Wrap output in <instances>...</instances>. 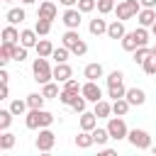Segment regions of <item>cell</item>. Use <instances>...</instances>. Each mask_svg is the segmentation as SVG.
<instances>
[{"label":"cell","mask_w":156,"mask_h":156,"mask_svg":"<svg viewBox=\"0 0 156 156\" xmlns=\"http://www.w3.org/2000/svg\"><path fill=\"white\" fill-rule=\"evenodd\" d=\"M93 139H95V144H98V146H105L112 136H110L107 127H95V129H93Z\"/></svg>","instance_id":"26"},{"label":"cell","mask_w":156,"mask_h":156,"mask_svg":"<svg viewBox=\"0 0 156 156\" xmlns=\"http://www.w3.org/2000/svg\"><path fill=\"white\" fill-rule=\"evenodd\" d=\"M41 93H44V98H46V100L58 98V95H61V90H58V80H56V83H54V80L44 83V85H41Z\"/></svg>","instance_id":"27"},{"label":"cell","mask_w":156,"mask_h":156,"mask_svg":"<svg viewBox=\"0 0 156 156\" xmlns=\"http://www.w3.org/2000/svg\"><path fill=\"white\" fill-rule=\"evenodd\" d=\"M93 112H95L100 119H107V117L112 115V102H107V100L102 98V100H98V102H95V110H93Z\"/></svg>","instance_id":"20"},{"label":"cell","mask_w":156,"mask_h":156,"mask_svg":"<svg viewBox=\"0 0 156 156\" xmlns=\"http://www.w3.org/2000/svg\"><path fill=\"white\" fill-rule=\"evenodd\" d=\"M37 17H41V20H49V22H54V20L58 17V10H56V5H54L51 0H44V2H39Z\"/></svg>","instance_id":"9"},{"label":"cell","mask_w":156,"mask_h":156,"mask_svg":"<svg viewBox=\"0 0 156 156\" xmlns=\"http://www.w3.org/2000/svg\"><path fill=\"white\" fill-rule=\"evenodd\" d=\"M58 2H61L63 7H76V5H78V0H58Z\"/></svg>","instance_id":"46"},{"label":"cell","mask_w":156,"mask_h":156,"mask_svg":"<svg viewBox=\"0 0 156 156\" xmlns=\"http://www.w3.org/2000/svg\"><path fill=\"white\" fill-rule=\"evenodd\" d=\"M149 29H151V34H154V37H156V22H154V24H151V27H149Z\"/></svg>","instance_id":"50"},{"label":"cell","mask_w":156,"mask_h":156,"mask_svg":"<svg viewBox=\"0 0 156 156\" xmlns=\"http://www.w3.org/2000/svg\"><path fill=\"white\" fill-rule=\"evenodd\" d=\"M15 141H17V139H15V134H12V132H7V129H5V132L0 134V149H2V151H10V149L15 146Z\"/></svg>","instance_id":"34"},{"label":"cell","mask_w":156,"mask_h":156,"mask_svg":"<svg viewBox=\"0 0 156 156\" xmlns=\"http://www.w3.org/2000/svg\"><path fill=\"white\" fill-rule=\"evenodd\" d=\"M54 144H56V134H54L49 127H41V129H39V136L34 139V146H37V151H41V154H49V151L54 149Z\"/></svg>","instance_id":"6"},{"label":"cell","mask_w":156,"mask_h":156,"mask_svg":"<svg viewBox=\"0 0 156 156\" xmlns=\"http://www.w3.org/2000/svg\"><path fill=\"white\" fill-rule=\"evenodd\" d=\"M132 54H134V58H132V61H134V63H139V66H141V63H144V61H146V58H149V56H151V54H154V49H151V46H149V44H146V46H139V49H134V51H132Z\"/></svg>","instance_id":"24"},{"label":"cell","mask_w":156,"mask_h":156,"mask_svg":"<svg viewBox=\"0 0 156 156\" xmlns=\"http://www.w3.org/2000/svg\"><path fill=\"white\" fill-rule=\"evenodd\" d=\"M44 102H46L44 93H29V95H27V105H29V110H39V107H44Z\"/></svg>","instance_id":"28"},{"label":"cell","mask_w":156,"mask_h":156,"mask_svg":"<svg viewBox=\"0 0 156 156\" xmlns=\"http://www.w3.org/2000/svg\"><path fill=\"white\" fill-rule=\"evenodd\" d=\"M151 151H154V154H156V141H154V144H151Z\"/></svg>","instance_id":"51"},{"label":"cell","mask_w":156,"mask_h":156,"mask_svg":"<svg viewBox=\"0 0 156 156\" xmlns=\"http://www.w3.org/2000/svg\"><path fill=\"white\" fill-rule=\"evenodd\" d=\"M61 44H63V46H68L73 56H85V54H88V44L80 39L78 29H66V32H63V37H61Z\"/></svg>","instance_id":"1"},{"label":"cell","mask_w":156,"mask_h":156,"mask_svg":"<svg viewBox=\"0 0 156 156\" xmlns=\"http://www.w3.org/2000/svg\"><path fill=\"white\" fill-rule=\"evenodd\" d=\"M129 100L127 98H119V100H112V115H119V117H124L127 112H129Z\"/></svg>","instance_id":"25"},{"label":"cell","mask_w":156,"mask_h":156,"mask_svg":"<svg viewBox=\"0 0 156 156\" xmlns=\"http://www.w3.org/2000/svg\"><path fill=\"white\" fill-rule=\"evenodd\" d=\"M20 2H22V5H34L37 0H20Z\"/></svg>","instance_id":"49"},{"label":"cell","mask_w":156,"mask_h":156,"mask_svg":"<svg viewBox=\"0 0 156 156\" xmlns=\"http://www.w3.org/2000/svg\"><path fill=\"white\" fill-rule=\"evenodd\" d=\"M34 29H37V34H39V37H46V34L51 32V22H49V20H41V17H37V24H34Z\"/></svg>","instance_id":"37"},{"label":"cell","mask_w":156,"mask_h":156,"mask_svg":"<svg viewBox=\"0 0 156 156\" xmlns=\"http://www.w3.org/2000/svg\"><path fill=\"white\" fill-rule=\"evenodd\" d=\"M88 29H90V34H93V37H100V34H107V22H105L102 17H95V20H90V24H88Z\"/></svg>","instance_id":"19"},{"label":"cell","mask_w":156,"mask_h":156,"mask_svg":"<svg viewBox=\"0 0 156 156\" xmlns=\"http://www.w3.org/2000/svg\"><path fill=\"white\" fill-rule=\"evenodd\" d=\"M71 107H73V112H78V115H80V112H85V107H88V100L83 98V93L76 98V102H73Z\"/></svg>","instance_id":"43"},{"label":"cell","mask_w":156,"mask_h":156,"mask_svg":"<svg viewBox=\"0 0 156 156\" xmlns=\"http://www.w3.org/2000/svg\"><path fill=\"white\" fill-rule=\"evenodd\" d=\"M141 68H144V73H146V76H156V56L151 54V56L141 63Z\"/></svg>","instance_id":"38"},{"label":"cell","mask_w":156,"mask_h":156,"mask_svg":"<svg viewBox=\"0 0 156 156\" xmlns=\"http://www.w3.org/2000/svg\"><path fill=\"white\" fill-rule=\"evenodd\" d=\"M2 41H7V44H17V41H20V32H17L15 24L2 27Z\"/></svg>","instance_id":"23"},{"label":"cell","mask_w":156,"mask_h":156,"mask_svg":"<svg viewBox=\"0 0 156 156\" xmlns=\"http://www.w3.org/2000/svg\"><path fill=\"white\" fill-rule=\"evenodd\" d=\"M80 88H83V85H80L76 78H68V80L63 83V90H76V93H80Z\"/></svg>","instance_id":"44"},{"label":"cell","mask_w":156,"mask_h":156,"mask_svg":"<svg viewBox=\"0 0 156 156\" xmlns=\"http://www.w3.org/2000/svg\"><path fill=\"white\" fill-rule=\"evenodd\" d=\"M98 119H100V117H98L95 112H88V110H85V112H80V117H78L80 129H85V132H93V129L98 127Z\"/></svg>","instance_id":"11"},{"label":"cell","mask_w":156,"mask_h":156,"mask_svg":"<svg viewBox=\"0 0 156 156\" xmlns=\"http://www.w3.org/2000/svg\"><path fill=\"white\" fill-rule=\"evenodd\" d=\"M141 7H156V0H139Z\"/></svg>","instance_id":"47"},{"label":"cell","mask_w":156,"mask_h":156,"mask_svg":"<svg viewBox=\"0 0 156 156\" xmlns=\"http://www.w3.org/2000/svg\"><path fill=\"white\" fill-rule=\"evenodd\" d=\"M95 144V139H93V132H85V129H80V134L76 136V146L78 149H90Z\"/></svg>","instance_id":"22"},{"label":"cell","mask_w":156,"mask_h":156,"mask_svg":"<svg viewBox=\"0 0 156 156\" xmlns=\"http://www.w3.org/2000/svg\"><path fill=\"white\" fill-rule=\"evenodd\" d=\"M127 141L134 146V149H139V151H146V149H151V134L146 132V129H129V134H127Z\"/></svg>","instance_id":"3"},{"label":"cell","mask_w":156,"mask_h":156,"mask_svg":"<svg viewBox=\"0 0 156 156\" xmlns=\"http://www.w3.org/2000/svg\"><path fill=\"white\" fill-rule=\"evenodd\" d=\"M34 49H37V56H46V58H51V54H54V49H56V46H54L49 39H39Z\"/></svg>","instance_id":"21"},{"label":"cell","mask_w":156,"mask_h":156,"mask_svg":"<svg viewBox=\"0 0 156 156\" xmlns=\"http://www.w3.org/2000/svg\"><path fill=\"white\" fill-rule=\"evenodd\" d=\"M107 132H110V136H112L115 141H119V139H127L129 129H127V122H124V117H119V115H115V117H107Z\"/></svg>","instance_id":"5"},{"label":"cell","mask_w":156,"mask_h":156,"mask_svg":"<svg viewBox=\"0 0 156 156\" xmlns=\"http://www.w3.org/2000/svg\"><path fill=\"white\" fill-rule=\"evenodd\" d=\"M78 95H80V93H76V90H63V88H61L58 102H63V105H68V107H71V105L76 102V98H78Z\"/></svg>","instance_id":"35"},{"label":"cell","mask_w":156,"mask_h":156,"mask_svg":"<svg viewBox=\"0 0 156 156\" xmlns=\"http://www.w3.org/2000/svg\"><path fill=\"white\" fill-rule=\"evenodd\" d=\"M10 110H12V115H15V117H22V115L29 110V105H27V98H24V100L15 98V100L10 102Z\"/></svg>","instance_id":"29"},{"label":"cell","mask_w":156,"mask_h":156,"mask_svg":"<svg viewBox=\"0 0 156 156\" xmlns=\"http://www.w3.org/2000/svg\"><path fill=\"white\" fill-rule=\"evenodd\" d=\"M24 127H27V129H41V107H39V110H27Z\"/></svg>","instance_id":"13"},{"label":"cell","mask_w":156,"mask_h":156,"mask_svg":"<svg viewBox=\"0 0 156 156\" xmlns=\"http://www.w3.org/2000/svg\"><path fill=\"white\" fill-rule=\"evenodd\" d=\"M102 63H98V61H93V63H88L85 68H83V76L88 78V80H98V78H102Z\"/></svg>","instance_id":"17"},{"label":"cell","mask_w":156,"mask_h":156,"mask_svg":"<svg viewBox=\"0 0 156 156\" xmlns=\"http://www.w3.org/2000/svg\"><path fill=\"white\" fill-rule=\"evenodd\" d=\"M24 17H27V12H24L22 7H10V10H7V15H5L7 24H22V22H24Z\"/></svg>","instance_id":"18"},{"label":"cell","mask_w":156,"mask_h":156,"mask_svg":"<svg viewBox=\"0 0 156 156\" xmlns=\"http://www.w3.org/2000/svg\"><path fill=\"white\" fill-rule=\"evenodd\" d=\"M32 73H34V80H37L39 85L54 80V68L49 66V58H46V56H37V58H34V63H32Z\"/></svg>","instance_id":"2"},{"label":"cell","mask_w":156,"mask_h":156,"mask_svg":"<svg viewBox=\"0 0 156 156\" xmlns=\"http://www.w3.org/2000/svg\"><path fill=\"white\" fill-rule=\"evenodd\" d=\"M115 10V0H98V12L100 15H110Z\"/></svg>","instance_id":"40"},{"label":"cell","mask_w":156,"mask_h":156,"mask_svg":"<svg viewBox=\"0 0 156 156\" xmlns=\"http://www.w3.org/2000/svg\"><path fill=\"white\" fill-rule=\"evenodd\" d=\"M12 110L7 107V110H0V132H5V129H10V124H12Z\"/></svg>","instance_id":"36"},{"label":"cell","mask_w":156,"mask_h":156,"mask_svg":"<svg viewBox=\"0 0 156 156\" xmlns=\"http://www.w3.org/2000/svg\"><path fill=\"white\" fill-rule=\"evenodd\" d=\"M124 98L129 100V105H132V107H134V105L139 107V105H144V102H146V93H144L141 88H127V95H124Z\"/></svg>","instance_id":"12"},{"label":"cell","mask_w":156,"mask_h":156,"mask_svg":"<svg viewBox=\"0 0 156 156\" xmlns=\"http://www.w3.org/2000/svg\"><path fill=\"white\" fill-rule=\"evenodd\" d=\"M76 7L85 15V12H93V10L98 7V0H78V5H76Z\"/></svg>","instance_id":"41"},{"label":"cell","mask_w":156,"mask_h":156,"mask_svg":"<svg viewBox=\"0 0 156 156\" xmlns=\"http://www.w3.org/2000/svg\"><path fill=\"white\" fill-rule=\"evenodd\" d=\"M151 49H154V56H156V44H154V46H151Z\"/></svg>","instance_id":"52"},{"label":"cell","mask_w":156,"mask_h":156,"mask_svg":"<svg viewBox=\"0 0 156 156\" xmlns=\"http://www.w3.org/2000/svg\"><path fill=\"white\" fill-rule=\"evenodd\" d=\"M12 49H15V44L2 41V46H0V66H7L12 61Z\"/></svg>","instance_id":"31"},{"label":"cell","mask_w":156,"mask_h":156,"mask_svg":"<svg viewBox=\"0 0 156 156\" xmlns=\"http://www.w3.org/2000/svg\"><path fill=\"white\" fill-rule=\"evenodd\" d=\"M2 2H15V0H2Z\"/></svg>","instance_id":"53"},{"label":"cell","mask_w":156,"mask_h":156,"mask_svg":"<svg viewBox=\"0 0 156 156\" xmlns=\"http://www.w3.org/2000/svg\"><path fill=\"white\" fill-rule=\"evenodd\" d=\"M80 17H83V12L78 7H66V12L61 15V22L66 24V29H78L80 27Z\"/></svg>","instance_id":"8"},{"label":"cell","mask_w":156,"mask_h":156,"mask_svg":"<svg viewBox=\"0 0 156 156\" xmlns=\"http://www.w3.org/2000/svg\"><path fill=\"white\" fill-rule=\"evenodd\" d=\"M136 20H139L141 27H151L156 22V7H141L139 15H136Z\"/></svg>","instance_id":"14"},{"label":"cell","mask_w":156,"mask_h":156,"mask_svg":"<svg viewBox=\"0 0 156 156\" xmlns=\"http://www.w3.org/2000/svg\"><path fill=\"white\" fill-rule=\"evenodd\" d=\"M105 80H107V85H117V83H122V80H124V73L117 68V71L107 73V78H105Z\"/></svg>","instance_id":"42"},{"label":"cell","mask_w":156,"mask_h":156,"mask_svg":"<svg viewBox=\"0 0 156 156\" xmlns=\"http://www.w3.org/2000/svg\"><path fill=\"white\" fill-rule=\"evenodd\" d=\"M124 95H127V88H124V83L107 85V98H110V100H119V98H124Z\"/></svg>","instance_id":"32"},{"label":"cell","mask_w":156,"mask_h":156,"mask_svg":"<svg viewBox=\"0 0 156 156\" xmlns=\"http://www.w3.org/2000/svg\"><path fill=\"white\" fill-rule=\"evenodd\" d=\"M7 80H10V73H7L5 66H2V68H0V83H7Z\"/></svg>","instance_id":"45"},{"label":"cell","mask_w":156,"mask_h":156,"mask_svg":"<svg viewBox=\"0 0 156 156\" xmlns=\"http://www.w3.org/2000/svg\"><path fill=\"white\" fill-rule=\"evenodd\" d=\"M141 10V2L139 0H119L115 5V12H117V20H132L136 17Z\"/></svg>","instance_id":"4"},{"label":"cell","mask_w":156,"mask_h":156,"mask_svg":"<svg viewBox=\"0 0 156 156\" xmlns=\"http://www.w3.org/2000/svg\"><path fill=\"white\" fill-rule=\"evenodd\" d=\"M124 34H127V29H124V20H115V22L107 24V37H110V39H122Z\"/></svg>","instance_id":"15"},{"label":"cell","mask_w":156,"mask_h":156,"mask_svg":"<svg viewBox=\"0 0 156 156\" xmlns=\"http://www.w3.org/2000/svg\"><path fill=\"white\" fill-rule=\"evenodd\" d=\"M68 78H73V68L63 61V63H56L54 66V80H58V83H66Z\"/></svg>","instance_id":"10"},{"label":"cell","mask_w":156,"mask_h":156,"mask_svg":"<svg viewBox=\"0 0 156 156\" xmlns=\"http://www.w3.org/2000/svg\"><path fill=\"white\" fill-rule=\"evenodd\" d=\"M0 95H2V98H7V95H10V88H7V83H2V88H0Z\"/></svg>","instance_id":"48"},{"label":"cell","mask_w":156,"mask_h":156,"mask_svg":"<svg viewBox=\"0 0 156 156\" xmlns=\"http://www.w3.org/2000/svg\"><path fill=\"white\" fill-rule=\"evenodd\" d=\"M68 56H71V49H68V46H63V44H61V46H56V49H54V54H51V58H54L56 63L68 61Z\"/></svg>","instance_id":"33"},{"label":"cell","mask_w":156,"mask_h":156,"mask_svg":"<svg viewBox=\"0 0 156 156\" xmlns=\"http://www.w3.org/2000/svg\"><path fill=\"white\" fill-rule=\"evenodd\" d=\"M80 93H83V98L88 100V102H98V100H102V88L98 85V80H85L83 83V88H80Z\"/></svg>","instance_id":"7"},{"label":"cell","mask_w":156,"mask_h":156,"mask_svg":"<svg viewBox=\"0 0 156 156\" xmlns=\"http://www.w3.org/2000/svg\"><path fill=\"white\" fill-rule=\"evenodd\" d=\"M27 58V46H22V44H15V49H12V61H24Z\"/></svg>","instance_id":"39"},{"label":"cell","mask_w":156,"mask_h":156,"mask_svg":"<svg viewBox=\"0 0 156 156\" xmlns=\"http://www.w3.org/2000/svg\"><path fill=\"white\" fill-rule=\"evenodd\" d=\"M119 41H122V49H124V51H134V49H139V41H136V37H134V32H127Z\"/></svg>","instance_id":"30"},{"label":"cell","mask_w":156,"mask_h":156,"mask_svg":"<svg viewBox=\"0 0 156 156\" xmlns=\"http://www.w3.org/2000/svg\"><path fill=\"white\" fill-rule=\"evenodd\" d=\"M37 41H39L37 29H22V32H20V44H22V46L32 49V46H37Z\"/></svg>","instance_id":"16"}]
</instances>
